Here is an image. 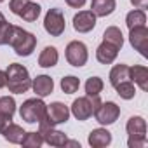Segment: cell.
<instances>
[{
	"label": "cell",
	"mask_w": 148,
	"mask_h": 148,
	"mask_svg": "<svg viewBox=\"0 0 148 148\" xmlns=\"http://www.w3.org/2000/svg\"><path fill=\"white\" fill-rule=\"evenodd\" d=\"M12 122V115H2L0 113V134L4 132V129Z\"/></svg>",
	"instance_id": "cell-32"
},
{
	"label": "cell",
	"mask_w": 148,
	"mask_h": 148,
	"mask_svg": "<svg viewBox=\"0 0 148 148\" xmlns=\"http://www.w3.org/2000/svg\"><path fill=\"white\" fill-rule=\"evenodd\" d=\"M16 112V101L11 96H2L0 98V113L2 115H14Z\"/></svg>",
	"instance_id": "cell-28"
},
{
	"label": "cell",
	"mask_w": 148,
	"mask_h": 148,
	"mask_svg": "<svg viewBox=\"0 0 148 148\" xmlns=\"http://www.w3.org/2000/svg\"><path fill=\"white\" fill-rule=\"evenodd\" d=\"M19 115L28 124H38L47 119V105L40 98H30L21 105Z\"/></svg>",
	"instance_id": "cell-3"
},
{
	"label": "cell",
	"mask_w": 148,
	"mask_h": 148,
	"mask_svg": "<svg viewBox=\"0 0 148 148\" xmlns=\"http://www.w3.org/2000/svg\"><path fill=\"white\" fill-rule=\"evenodd\" d=\"M125 80H131L129 77V66L127 64H115L110 71V84L113 87H117L119 84L125 82Z\"/></svg>",
	"instance_id": "cell-20"
},
{
	"label": "cell",
	"mask_w": 148,
	"mask_h": 148,
	"mask_svg": "<svg viewBox=\"0 0 148 148\" xmlns=\"http://www.w3.org/2000/svg\"><path fill=\"white\" fill-rule=\"evenodd\" d=\"M125 25L127 28H136V26H145L146 25V14L141 9H134L125 16Z\"/></svg>",
	"instance_id": "cell-22"
},
{
	"label": "cell",
	"mask_w": 148,
	"mask_h": 148,
	"mask_svg": "<svg viewBox=\"0 0 148 148\" xmlns=\"http://www.w3.org/2000/svg\"><path fill=\"white\" fill-rule=\"evenodd\" d=\"M103 87H105V84H103V80L99 77H91L86 82V94L87 96H99Z\"/></svg>",
	"instance_id": "cell-25"
},
{
	"label": "cell",
	"mask_w": 148,
	"mask_h": 148,
	"mask_svg": "<svg viewBox=\"0 0 148 148\" xmlns=\"http://www.w3.org/2000/svg\"><path fill=\"white\" fill-rule=\"evenodd\" d=\"M115 91H117V94H119L122 99H132V98L136 96V87H134V84H132L131 80H125V82L119 84V86L115 87Z\"/></svg>",
	"instance_id": "cell-26"
},
{
	"label": "cell",
	"mask_w": 148,
	"mask_h": 148,
	"mask_svg": "<svg viewBox=\"0 0 148 148\" xmlns=\"http://www.w3.org/2000/svg\"><path fill=\"white\" fill-rule=\"evenodd\" d=\"M23 146H28V148H40L44 145V138L40 132H26L23 141H21Z\"/></svg>",
	"instance_id": "cell-27"
},
{
	"label": "cell",
	"mask_w": 148,
	"mask_h": 148,
	"mask_svg": "<svg viewBox=\"0 0 148 148\" xmlns=\"http://www.w3.org/2000/svg\"><path fill=\"white\" fill-rule=\"evenodd\" d=\"M7 87L12 94H23L32 87V79L28 70L19 64V63H12L7 68Z\"/></svg>",
	"instance_id": "cell-1"
},
{
	"label": "cell",
	"mask_w": 148,
	"mask_h": 148,
	"mask_svg": "<svg viewBox=\"0 0 148 148\" xmlns=\"http://www.w3.org/2000/svg\"><path fill=\"white\" fill-rule=\"evenodd\" d=\"M28 2H30V0H11V2H9V9L12 11V14L19 16L21 11L25 9V5H26Z\"/></svg>",
	"instance_id": "cell-31"
},
{
	"label": "cell",
	"mask_w": 148,
	"mask_h": 148,
	"mask_svg": "<svg viewBox=\"0 0 148 148\" xmlns=\"http://www.w3.org/2000/svg\"><path fill=\"white\" fill-rule=\"evenodd\" d=\"M68 119H70V110H68L66 105H63V103H59V101L47 105V120H49L52 125L64 124Z\"/></svg>",
	"instance_id": "cell-11"
},
{
	"label": "cell",
	"mask_w": 148,
	"mask_h": 148,
	"mask_svg": "<svg viewBox=\"0 0 148 148\" xmlns=\"http://www.w3.org/2000/svg\"><path fill=\"white\" fill-rule=\"evenodd\" d=\"M87 141H89V145L92 148H103V146H108L112 143V134L106 129H103V127L92 129L89 132V139Z\"/></svg>",
	"instance_id": "cell-15"
},
{
	"label": "cell",
	"mask_w": 148,
	"mask_h": 148,
	"mask_svg": "<svg viewBox=\"0 0 148 148\" xmlns=\"http://www.w3.org/2000/svg\"><path fill=\"white\" fill-rule=\"evenodd\" d=\"M32 87H33V92L38 96V98H45L52 92L54 89V82L49 75H38L37 79L32 80Z\"/></svg>",
	"instance_id": "cell-13"
},
{
	"label": "cell",
	"mask_w": 148,
	"mask_h": 148,
	"mask_svg": "<svg viewBox=\"0 0 148 148\" xmlns=\"http://www.w3.org/2000/svg\"><path fill=\"white\" fill-rule=\"evenodd\" d=\"M4 21H5V18H4V14H2V12H0V23H4Z\"/></svg>",
	"instance_id": "cell-37"
},
{
	"label": "cell",
	"mask_w": 148,
	"mask_h": 148,
	"mask_svg": "<svg viewBox=\"0 0 148 148\" xmlns=\"http://www.w3.org/2000/svg\"><path fill=\"white\" fill-rule=\"evenodd\" d=\"M44 28H45V32L51 37H59L64 32V28H66L63 11L58 9V7L49 9L47 14H45V18H44Z\"/></svg>",
	"instance_id": "cell-5"
},
{
	"label": "cell",
	"mask_w": 148,
	"mask_h": 148,
	"mask_svg": "<svg viewBox=\"0 0 148 148\" xmlns=\"http://www.w3.org/2000/svg\"><path fill=\"white\" fill-rule=\"evenodd\" d=\"M131 4H132L136 9H141V11H145V9L148 7V0H131Z\"/></svg>",
	"instance_id": "cell-34"
},
{
	"label": "cell",
	"mask_w": 148,
	"mask_h": 148,
	"mask_svg": "<svg viewBox=\"0 0 148 148\" xmlns=\"http://www.w3.org/2000/svg\"><path fill=\"white\" fill-rule=\"evenodd\" d=\"M87 58H89V52H87V47L84 42L80 40H71L68 45H66V61L75 66V68H80L87 63Z\"/></svg>",
	"instance_id": "cell-6"
},
{
	"label": "cell",
	"mask_w": 148,
	"mask_h": 148,
	"mask_svg": "<svg viewBox=\"0 0 148 148\" xmlns=\"http://www.w3.org/2000/svg\"><path fill=\"white\" fill-rule=\"evenodd\" d=\"M96 26V16L92 11H80L73 16V28L79 33H89Z\"/></svg>",
	"instance_id": "cell-10"
},
{
	"label": "cell",
	"mask_w": 148,
	"mask_h": 148,
	"mask_svg": "<svg viewBox=\"0 0 148 148\" xmlns=\"http://www.w3.org/2000/svg\"><path fill=\"white\" fill-rule=\"evenodd\" d=\"M40 5L38 4H33V2H28L26 5H25V9L21 11V14H19V18H23L25 21H28V23H33V21H37L38 19V16H40Z\"/></svg>",
	"instance_id": "cell-23"
},
{
	"label": "cell",
	"mask_w": 148,
	"mask_h": 148,
	"mask_svg": "<svg viewBox=\"0 0 148 148\" xmlns=\"http://www.w3.org/2000/svg\"><path fill=\"white\" fill-rule=\"evenodd\" d=\"M25 134H26V131H25L21 125L12 124V122H11V124L4 129V132H2L4 139H7V141H9V143H12V145H21V141H23Z\"/></svg>",
	"instance_id": "cell-19"
},
{
	"label": "cell",
	"mask_w": 148,
	"mask_h": 148,
	"mask_svg": "<svg viewBox=\"0 0 148 148\" xmlns=\"http://www.w3.org/2000/svg\"><path fill=\"white\" fill-rule=\"evenodd\" d=\"M2 2H4V0H0V4H2Z\"/></svg>",
	"instance_id": "cell-38"
},
{
	"label": "cell",
	"mask_w": 148,
	"mask_h": 148,
	"mask_svg": "<svg viewBox=\"0 0 148 148\" xmlns=\"http://www.w3.org/2000/svg\"><path fill=\"white\" fill-rule=\"evenodd\" d=\"M146 136H129L127 139V146L129 148H143L146 146Z\"/></svg>",
	"instance_id": "cell-30"
},
{
	"label": "cell",
	"mask_w": 148,
	"mask_h": 148,
	"mask_svg": "<svg viewBox=\"0 0 148 148\" xmlns=\"http://www.w3.org/2000/svg\"><path fill=\"white\" fill-rule=\"evenodd\" d=\"M12 26L11 23L4 21V23H0V45H7L9 40H11V35H12Z\"/></svg>",
	"instance_id": "cell-29"
},
{
	"label": "cell",
	"mask_w": 148,
	"mask_h": 148,
	"mask_svg": "<svg viewBox=\"0 0 148 148\" xmlns=\"http://www.w3.org/2000/svg\"><path fill=\"white\" fill-rule=\"evenodd\" d=\"M64 2H66L70 7H73V9H80V7H84L86 0H64Z\"/></svg>",
	"instance_id": "cell-33"
},
{
	"label": "cell",
	"mask_w": 148,
	"mask_h": 148,
	"mask_svg": "<svg viewBox=\"0 0 148 148\" xmlns=\"http://www.w3.org/2000/svg\"><path fill=\"white\" fill-rule=\"evenodd\" d=\"M80 87V80L79 77L75 75H68V77H63L61 79V89L64 94H73V92H77Z\"/></svg>",
	"instance_id": "cell-24"
},
{
	"label": "cell",
	"mask_w": 148,
	"mask_h": 148,
	"mask_svg": "<svg viewBox=\"0 0 148 148\" xmlns=\"http://www.w3.org/2000/svg\"><path fill=\"white\" fill-rule=\"evenodd\" d=\"M129 77H131V82L138 84L141 91H148V68L146 66H141V64L131 66Z\"/></svg>",
	"instance_id": "cell-14"
},
{
	"label": "cell",
	"mask_w": 148,
	"mask_h": 148,
	"mask_svg": "<svg viewBox=\"0 0 148 148\" xmlns=\"http://www.w3.org/2000/svg\"><path fill=\"white\" fill-rule=\"evenodd\" d=\"M119 51H120L119 47H115V45H112V44H108V42L103 40L98 45V49H96V59L101 64H110V63H113L117 59Z\"/></svg>",
	"instance_id": "cell-12"
},
{
	"label": "cell",
	"mask_w": 148,
	"mask_h": 148,
	"mask_svg": "<svg viewBox=\"0 0 148 148\" xmlns=\"http://www.w3.org/2000/svg\"><path fill=\"white\" fill-rule=\"evenodd\" d=\"M129 42L131 45L141 54V56H148V28L145 26H136L129 30Z\"/></svg>",
	"instance_id": "cell-9"
},
{
	"label": "cell",
	"mask_w": 148,
	"mask_h": 148,
	"mask_svg": "<svg viewBox=\"0 0 148 148\" xmlns=\"http://www.w3.org/2000/svg\"><path fill=\"white\" fill-rule=\"evenodd\" d=\"M120 115V108L117 106V103L113 101H106V103H101L99 108L94 112V117H96V122H99L101 125H112L117 122Z\"/></svg>",
	"instance_id": "cell-8"
},
{
	"label": "cell",
	"mask_w": 148,
	"mask_h": 148,
	"mask_svg": "<svg viewBox=\"0 0 148 148\" xmlns=\"http://www.w3.org/2000/svg\"><path fill=\"white\" fill-rule=\"evenodd\" d=\"M125 131L129 136H146V120L139 115L131 117L125 124Z\"/></svg>",
	"instance_id": "cell-18"
},
{
	"label": "cell",
	"mask_w": 148,
	"mask_h": 148,
	"mask_svg": "<svg viewBox=\"0 0 148 148\" xmlns=\"http://www.w3.org/2000/svg\"><path fill=\"white\" fill-rule=\"evenodd\" d=\"M58 61H59V54H58V49L52 45H47L38 56V64L42 68H52L58 64Z\"/></svg>",
	"instance_id": "cell-17"
},
{
	"label": "cell",
	"mask_w": 148,
	"mask_h": 148,
	"mask_svg": "<svg viewBox=\"0 0 148 148\" xmlns=\"http://www.w3.org/2000/svg\"><path fill=\"white\" fill-rule=\"evenodd\" d=\"M117 7L115 0H92L91 2V11L94 12L96 18H106L110 16Z\"/></svg>",
	"instance_id": "cell-16"
},
{
	"label": "cell",
	"mask_w": 148,
	"mask_h": 148,
	"mask_svg": "<svg viewBox=\"0 0 148 148\" xmlns=\"http://www.w3.org/2000/svg\"><path fill=\"white\" fill-rule=\"evenodd\" d=\"M101 99L99 96H84L79 98L71 103V115L75 117L77 120H87L91 115H94V112L99 108Z\"/></svg>",
	"instance_id": "cell-4"
},
{
	"label": "cell",
	"mask_w": 148,
	"mask_h": 148,
	"mask_svg": "<svg viewBox=\"0 0 148 148\" xmlns=\"http://www.w3.org/2000/svg\"><path fill=\"white\" fill-rule=\"evenodd\" d=\"M38 132L42 134L44 143H47L51 146H64V143L68 139L66 134L61 132V131H58V129H54V125L47 119H44L42 122H38Z\"/></svg>",
	"instance_id": "cell-7"
},
{
	"label": "cell",
	"mask_w": 148,
	"mask_h": 148,
	"mask_svg": "<svg viewBox=\"0 0 148 148\" xmlns=\"http://www.w3.org/2000/svg\"><path fill=\"white\" fill-rule=\"evenodd\" d=\"M7 87V73L0 70V89H4Z\"/></svg>",
	"instance_id": "cell-35"
},
{
	"label": "cell",
	"mask_w": 148,
	"mask_h": 148,
	"mask_svg": "<svg viewBox=\"0 0 148 148\" xmlns=\"http://www.w3.org/2000/svg\"><path fill=\"white\" fill-rule=\"evenodd\" d=\"M64 146H77V148H80V143L79 141H73V139H66Z\"/></svg>",
	"instance_id": "cell-36"
},
{
	"label": "cell",
	"mask_w": 148,
	"mask_h": 148,
	"mask_svg": "<svg viewBox=\"0 0 148 148\" xmlns=\"http://www.w3.org/2000/svg\"><path fill=\"white\" fill-rule=\"evenodd\" d=\"M103 40L119 49H122V45H124V35H122L120 28H117V26H108L103 33Z\"/></svg>",
	"instance_id": "cell-21"
},
{
	"label": "cell",
	"mask_w": 148,
	"mask_h": 148,
	"mask_svg": "<svg viewBox=\"0 0 148 148\" xmlns=\"http://www.w3.org/2000/svg\"><path fill=\"white\" fill-rule=\"evenodd\" d=\"M9 45L14 49V52L18 56H32V52L37 47V37L19 26H12V35L9 40Z\"/></svg>",
	"instance_id": "cell-2"
}]
</instances>
